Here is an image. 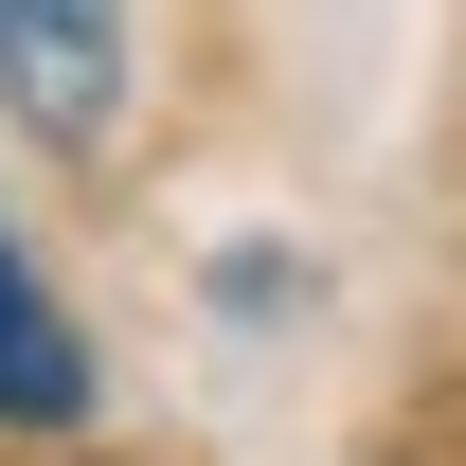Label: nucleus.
<instances>
[{
  "instance_id": "f257e3e1",
  "label": "nucleus",
  "mask_w": 466,
  "mask_h": 466,
  "mask_svg": "<svg viewBox=\"0 0 466 466\" xmlns=\"http://www.w3.org/2000/svg\"><path fill=\"white\" fill-rule=\"evenodd\" d=\"M0 72L36 144H108L126 108V0H0Z\"/></svg>"
},
{
  "instance_id": "f03ea898",
  "label": "nucleus",
  "mask_w": 466,
  "mask_h": 466,
  "mask_svg": "<svg viewBox=\"0 0 466 466\" xmlns=\"http://www.w3.org/2000/svg\"><path fill=\"white\" fill-rule=\"evenodd\" d=\"M90 412V341H72V305L18 269V233H0V431H72Z\"/></svg>"
}]
</instances>
